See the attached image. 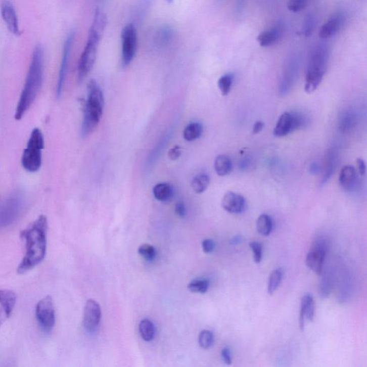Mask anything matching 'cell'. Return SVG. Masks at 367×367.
<instances>
[{
    "mask_svg": "<svg viewBox=\"0 0 367 367\" xmlns=\"http://www.w3.org/2000/svg\"><path fill=\"white\" fill-rule=\"evenodd\" d=\"M48 228L47 217L42 214L20 233L25 243V253L17 269L18 274L28 272L44 260L47 252Z\"/></svg>",
    "mask_w": 367,
    "mask_h": 367,
    "instance_id": "1",
    "label": "cell"
},
{
    "mask_svg": "<svg viewBox=\"0 0 367 367\" xmlns=\"http://www.w3.org/2000/svg\"><path fill=\"white\" fill-rule=\"evenodd\" d=\"M44 71V53L40 45H37L32 53L30 68L25 80V85L22 88L20 99H19L15 118L20 120L27 110L30 109L39 94L42 80Z\"/></svg>",
    "mask_w": 367,
    "mask_h": 367,
    "instance_id": "2",
    "label": "cell"
},
{
    "mask_svg": "<svg viewBox=\"0 0 367 367\" xmlns=\"http://www.w3.org/2000/svg\"><path fill=\"white\" fill-rule=\"evenodd\" d=\"M107 16L101 10H97L94 15L92 25L89 31L88 37L78 64V78L82 81L92 70L97 59L99 43L104 35Z\"/></svg>",
    "mask_w": 367,
    "mask_h": 367,
    "instance_id": "3",
    "label": "cell"
},
{
    "mask_svg": "<svg viewBox=\"0 0 367 367\" xmlns=\"http://www.w3.org/2000/svg\"><path fill=\"white\" fill-rule=\"evenodd\" d=\"M104 107V94L95 80L87 84V98L83 105L81 135L85 138L94 131L100 122Z\"/></svg>",
    "mask_w": 367,
    "mask_h": 367,
    "instance_id": "4",
    "label": "cell"
},
{
    "mask_svg": "<svg viewBox=\"0 0 367 367\" xmlns=\"http://www.w3.org/2000/svg\"><path fill=\"white\" fill-rule=\"evenodd\" d=\"M329 59V51L326 44L315 46L310 55L305 83V90L311 94L322 83L327 71Z\"/></svg>",
    "mask_w": 367,
    "mask_h": 367,
    "instance_id": "5",
    "label": "cell"
},
{
    "mask_svg": "<svg viewBox=\"0 0 367 367\" xmlns=\"http://www.w3.org/2000/svg\"><path fill=\"white\" fill-rule=\"evenodd\" d=\"M44 147L42 131L38 128H34L22 156V165L25 170L32 173L39 170L42 165V151Z\"/></svg>",
    "mask_w": 367,
    "mask_h": 367,
    "instance_id": "6",
    "label": "cell"
},
{
    "mask_svg": "<svg viewBox=\"0 0 367 367\" xmlns=\"http://www.w3.org/2000/svg\"><path fill=\"white\" fill-rule=\"evenodd\" d=\"M25 199L21 193L13 194L0 205V229L13 224L21 215Z\"/></svg>",
    "mask_w": 367,
    "mask_h": 367,
    "instance_id": "7",
    "label": "cell"
},
{
    "mask_svg": "<svg viewBox=\"0 0 367 367\" xmlns=\"http://www.w3.org/2000/svg\"><path fill=\"white\" fill-rule=\"evenodd\" d=\"M35 316L39 327L44 333L53 330L56 324V312L51 296H46L39 300L35 307Z\"/></svg>",
    "mask_w": 367,
    "mask_h": 367,
    "instance_id": "8",
    "label": "cell"
},
{
    "mask_svg": "<svg viewBox=\"0 0 367 367\" xmlns=\"http://www.w3.org/2000/svg\"><path fill=\"white\" fill-rule=\"evenodd\" d=\"M121 46V63L123 67H126L133 61L136 52L137 32L131 24H128L123 28Z\"/></svg>",
    "mask_w": 367,
    "mask_h": 367,
    "instance_id": "9",
    "label": "cell"
},
{
    "mask_svg": "<svg viewBox=\"0 0 367 367\" xmlns=\"http://www.w3.org/2000/svg\"><path fill=\"white\" fill-rule=\"evenodd\" d=\"M328 247V241L323 237H320L313 242L311 249L307 255L306 259L307 266L318 275L322 274L324 258Z\"/></svg>",
    "mask_w": 367,
    "mask_h": 367,
    "instance_id": "10",
    "label": "cell"
},
{
    "mask_svg": "<svg viewBox=\"0 0 367 367\" xmlns=\"http://www.w3.org/2000/svg\"><path fill=\"white\" fill-rule=\"evenodd\" d=\"M303 117L298 114L286 112L279 118L274 128L273 134L276 137H283L298 129L303 124Z\"/></svg>",
    "mask_w": 367,
    "mask_h": 367,
    "instance_id": "11",
    "label": "cell"
},
{
    "mask_svg": "<svg viewBox=\"0 0 367 367\" xmlns=\"http://www.w3.org/2000/svg\"><path fill=\"white\" fill-rule=\"evenodd\" d=\"M75 32H70L68 37H67L66 42H65L64 46H63V57H62V61L61 64V68H60L59 77L57 83V87H56V96L58 98L61 97L62 93H63V87H64L65 80H66V76L67 73V68H68V59H69L70 51H71L72 46H73V42H74Z\"/></svg>",
    "mask_w": 367,
    "mask_h": 367,
    "instance_id": "12",
    "label": "cell"
},
{
    "mask_svg": "<svg viewBox=\"0 0 367 367\" xmlns=\"http://www.w3.org/2000/svg\"><path fill=\"white\" fill-rule=\"evenodd\" d=\"M101 309L100 305L94 300H88L84 308L83 324L87 332H92L100 323Z\"/></svg>",
    "mask_w": 367,
    "mask_h": 367,
    "instance_id": "13",
    "label": "cell"
},
{
    "mask_svg": "<svg viewBox=\"0 0 367 367\" xmlns=\"http://www.w3.org/2000/svg\"><path fill=\"white\" fill-rule=\"evenodd\" d=\"M17 301L16 293L8 289H0V327L13 313Z\"/></svg>",
    "mask_w": 367,
    "mask_h": 367,
    "instance_id": "14",
    "label": "cell"
},
{
    "mask_svg": "<svg viewBox=\"0 0 367 367\" xmlns=\"http://www.w3.org/2000/svg\"><path fill=\"white\" fill-rule=\"evenodd\" d=\"M1 15L10 32L15 36L21 35L16 10L9 0H4L2 3Z\"/></svg>",
    "mask_w": 367,
    "mask_h": 367,
    "instance_id": "15",
    "label": "cell"
},
{
    "mask_svg": "<svg viewBox=\"0 0 367 367\" xmlns=\"http://www.w3.org/2000/svg\"><path fill=\"white\" fill-rule=\"evenodd\" d=\"M246 202L244 197L239 194L228 192L223 197L222 207L224 210L232 214H239L244 211Z\"/></svg>",
    "mask_w": 367,
    "mask_h": 367,
    "instance_id": "16",
    "label": "cell"
},
{
    "mask_svg": "<svg viewBox=\"0 0 367 367\" xmlns=\"http://www.w3.org/2000/svg\"><path fill=\"white\" fill-rule=\"evenodd\" d=\"M344 23V18L341 14L333 15L319 30V37L322 39L331 38L339 32Z\"/></svg>",
    "mask_w": 367,
    "mask_h": 367,
    "instance_id": "17",
    "label": "cell"
},
{
    "mask_svg": "<svg viewBox=\"0 0 367 367\" xmlns=\"http://www.w3.org/2000/svg\"><path fill=\"white\" fill-rule=\"evenodd\" d=\"M315 306L313 296L306 294L301 299V313H300L299 324L301 331L304 330L306 320L312 322L314 318Z\"/></svg>",
    "mask_w": 367,
    "mask_h": 367,
    "instance_id": "18",
    "label": "cell"
},
{
    "mask_svg": "<svg viewBox=\"0 0 367 367\" xmlns=\"http://www.w3.org/2000/svg\"><path fill=\"white\" fill-rule=\"evenodd\" d=\"M281 35L282 29L280 26H276L262 32L257 37V41L261 47H269L275 44L281 38Z\"/></svg>",
    "mask_w": 367,
    "mask_h": 367,
    "instance_id": "19",
    "label": "cell"
},
{
    "mask_svg": "<svg viewBox=\"0 0 367 367\" xmlns=\"http://www.w3.org/2000/svg\"><path fill=\"white\" fill-rule=\"evenodd\" d=\"M356 171L354 166L346 165L341 169L339 182L346 190H351L356 183Z\"/></svg>",
    "mask_w": 367,
    "mask_h": 367,
    "instance_id": "20",
    "label": "cell"
},
{
    "mask_svg": "<svg viewBox=\"0 0 367 367\" xmlns=\"http://www.w3.org/2000/svg\"><path fill=\"white\" fill-rule=\"evenodd\" d=\"M153 195L158 201L166 202L170 201L174 195V189L168 183H159L153 188Z\"/></svg>",
    "mask_w": 367,
    "mask_h": 367,
    "instance_id": "21",
    "label": "cell"
},
{
    "mask_svg": "<svg viewBox=\"0 0 367 367\" xmlns=\"http://www.w3.org/2000/svg\"><path fill=\"white\" fill-rule=\"evenodd\" d=\"M214 167L217 175L220 176H226L233 170L232 161L228 156L220 154L214 159Z\"/></svg>",
    "mask_w": 367,
    "mask_h": 367,
    "instance_id": "22",
    "label": "cell"
},
{
    "mask_svg": "<svg viewBox=\"0 0 367 367\" xmlns=\"http://www.w3.org/2000/svg\"><path fill=\"white\" fill-rule=\"evenodd\" d=\"M202 133H203V126L201 123L192 122L185 127L183 131V136L187 142H191L200 139Z\"/></svg>",
    "mask_w": 367,
    "mask_h": 367,
    "instance_id": "23",
    "label": "cell"
},
{
    "mask_svg": "<svg viewBox=\"0 0 367 367\" xmlns=\"http://www.w3.org/2000/svg\"><path fill=\"white\" fill-rule=\"evenodd\" d=\"M210 183V176L205 173H200L192 180V188L195 193L202 194L208 188Z\"/></svg>",
    "mask_w": 367,
    "mask_h": 367,
    "instance_id": "24",
    "label": "cell"
},
{
    "mask_svg": "<svg viewBox=\"0 0 367 367\" xmlns=\"http://www.w3.org/2000/svg\"><path fill=\"white\" fill-rule=\"evenodd\" d=\"M257 230L258 233L263 236H268L272 231V219L270 216L266 214H262L259 216L257 219Z\"/></svg>",
    "mask_w": 367,
    "mask_h": 367,
    "instance_id": "25",
    "label": "cell"
},
{
    "mask_svg": "<svg viewBox=\"0 0 367 367\" xmlns=\"http://www.w3.org/2000/svg\"><path fill=\"white\" fill-rule=\"evenodd\" d=\"M140 332L141 337L144 340L151 341L155 337V327L149 319H143L140 324Z\"/></svg>",
    "mask_w": 367,
    "mask_h": 367,
    "instance_id": "26",
    "label": "cell"
},
{
    "mask_svg": "<svg viewBox=\"0 0 367 367\" xmlns=\"http://www.w3.org/2000/svg\"><path fill=\"white\" fill-rule=\"evenodd\" d=\"M284 270L282 268L276 269L271 272L267 284V293L270 295L273 294L280 286L284 277Z\"/></svg>",
    "mask_w": 367,
    "mask_h": 367,
    "instance_id": "27",
    "label": "cell"
},
{
    "mask_svg": "<svg viewBox=\"0 0 367 367\" xmlns=\"http://www.w3.org/2000/svg\"><path fill=\"white\" fill-rule=\"evenodd\" d=\"M336 166V158L335 154L332 151H329L327 152V156L325 158V174H324L323 182H327L333 173H334V168Z\"/></svg>",
    "mask_w": 367,
    "mask_h": 367,
    "instance_id": "28",
    "label": "cell"
},
{
    "mask_svg": "<svg viewBox=\"0 0 367 367\" xmlns=\"http://www.w3.org/2000/svg\"><path fill=\"white\" fill-rule=\"evenodd\" d=\"M209 286H210V282L206 279H197L191 281L188 284V289L191 292L205 293L208 291Z\"/></svg>",
    "mask_w": 367,
    "mask_h": 367,
    "instance_id": "29",
    "label": "cell"
},
{
    "mask_svg": "<svg viewBox=\"0 0 367 367\" xmlns=\"http://www.w3.org/2000/svg\"><path fill=\"white\" fill-rule=\"evenodd\" d=\"M233 76L232 74H225L220 77L217 82L219 90L222 96H227L232 88Z\"/></svg>",
    "mask_w": 367,
    "mask_h": 367,
    "instance_id": "30",
    "label": "cell"
},
{
    "mask_svg": "<svg viewBox=\"0 0 367 367\" xmlns=\"http://www.w3.org/2000/svg\"><path fill=\"white\" fill-rule=\"evenodd\" d=\"M199 344L203 349H207L211 347L214 342L213 333L209 330L202 331L199 336Z\"/></svg>",
    "mask_w": 367,
    "mask_h": 367,
    "instance_id": "31",
    "label": "cell"
},
{
    "mask_svg": "<svg viewBox=\"0 0 367 367\" xmlns=\"http://www.w3.org/2000/svg\"><path fill=\"white\" fill-rule=\"evenodd\" d=\"M139 254L142 255L145 260L148 261H152L155 258L157 255V251L153 246L149 244H143L141 245L138 250Z\"/></svg>",
    "mask_w": 367,
    "mask_h": 367,
    "instance_id": "32",
    "label": "cell"
},
{
    "mask_svg": "<svg viewBox=\"0 0 367 367\" xmlns=\"http://www.w3.org/2000/svg\"><path fill=\"white\" fill-rule=\"evenodd\" d=\"M315 22V18L311 14L307 15L305 18L304 22H303V28H302V33L306 37H309L313 33L314 30Z\"/></svg>",
    "mask_w": 367,
    "mask_h": 367,
    "instance_id": "33",
    "label": "cell"
},
{
    "mask_svg": "<svg viewBox=\"0 0 367 367\" xmlns=\"http://www.w3.org/2000/svg\"><path fill=\"white\" fill-rule=\"evenodd\" d=\"M308 2V0H289L288 9L292 13H299L306 8Z\"/></svg>",
    "mask_w": 367,
    "mask_h": 367,
    "instance_id": "34",
    "label": "cell"
},
{
    "mask_svg": "<svg viewBox=\"0 0 367 367\" xmlns=\"http://www.w3.org/2000/svg\"><path fill=\"white\" fill-rule=\"evenodd\" d=\"M250 248L253 253V258L257 264L260 263L262 260V246L261 243L258 242H251L250 243Z\"/></svg>",
    "mask_w": 367,
    "mask_h": 367,
    "instance_id": "35",
    "label": "cell"
},
{
    "mask_svg": "<svg viewBox=\"0 0 367 367\" xmlns=\"http://www.w3.org/2000/svg\"><path fill=\"white\" fill-rule=\"evenodd\" d=\"M202 249L205 253H210L213 252L214 248H215V243L213 240L212 239H206L202 241Z\"/></svg>",
    "mask_w": 367,
    "mask_h": 367,
    "instance_id": "36",
    "label": "cell"
},
{
    "mask_svg": "<svg viewBox=\"0 0 367 367\" xmlns=\"http://www.w3.org/2000/svg\"><path fill=\"white\" fill-rule=\"evenodd\" d=\"M181 154V147L180 146L176 145L169 151L168 157L171 160L175 161L179 159Z\"/></svg>",
    "mask_w": 367,
    "mask_h": 367,
    "instance_id": "37",
    "label": "cell"
},
{
    "mask_svg": "<svg viewBox=\"0 0 367 367\" xmlns=\"http://www.w3.org/2000/svg\"><path fill=\"white\" fill-rule=\"evenodd\" d=\"M175 213L176 215L179 216V217H185L187 214L186 207H185V203L183 202L179 201L177 202L175 205Z\"/></svg>",
    "mask_w": 367,
    "mask_h": 367,
    "instance_id": "38",
    "label": "cell"
},
{
    "mask_svg": "<svg viewBox=\"0 0 367 367\" xmlns=\"http://www.w3.org/2000/svg\"><path fill=\"white\" fill-rule=\"evenodd\" d=\"M222 358L223 361L227 365H231L232 363V356H231V349L228 347H224L222 350Z\"/></svg>",
    "mask_w": 367,
    "mask_h": 367,
    "instance_id": "39",
    "label": "cell"
},
{
    "mask_svg": "<svg viewBox=\"0 0 367 367\" xmlns=\"http://www.w3.org/2000/svg\"><path fill=\"white\" fill-rule=\"evenodd\" d=\"M353 123H354V118L348 115L346 117L343 118L341 126H342L343 129H344V128H345V130L349 129L352 126Z\"/></svg>",
    "mask_w": 367,
    "mask_h": 367,
    "instance_id": "40",
    "label": "cell"
},
{
    "mask_svg": "<svg viewBox=\"0 0 367 367\" xmlns=\"http://www.w3.org/2000/svg\"><path fill=\"white\" fill-rule=\"evenodd\" d=\"M356 163H357L358 169V171H359L360 174L363 176V175L366 174V166L364 161L362 159H357Z\"/></svg>",
    "mask_w": 367,
    "mask_h": 367,
    "instance_id": "41",
    "label": "cell"
},
{
    "mask_svg": "<svg viewBox=\"0 0 367 367\" xmlns=\"http://www.w3.org/2000/svg\"><path fill=\"white\" fill-rule=\"evenodd\" d=\"M263 127L264 123L262 122V121H259L255 122L253 128V133L254 134H257V133H260L263 129Z\"/></svg>",
    "mask_w": 367,
    "mask_h": 367,
    "instance_id": "42",
    "label": "cell"
},
{
    "mask_svg": "<svg viewBox=\"0 0 367 367\" xmlns=\"http://www.w3.org/2000/svg\"><path fill=\"white\" fill-rule=\"evenodd\" d=\"M242 242V237L241 236H236L233 238L231 241V245H238L240 244Z\"/></svg>",
    "mask_w": 367,
    "mask_h": 367,
    "instance_id": "43",
    "label": "cell"
},
{
    "mask_svg": "<svg viewBox=\"0 0 367 367\" xmlns=\"http://www.w3.org/2000/svg\"><path fill=\"white\" fill-rule=\"evenodd\" d=\"M310 171H313V173H317V171H320V167L316 163H314V164H312Z\"/></svg>",
    "mask_w": 367,
    "mask_h": 367,
    "instance_id": "44",
    "label": "cell"
},
{
    "mask_svg": "<svg viewBox=\"0 0 367 367\" xmlns=\"http://www.w3.org/2000/svg\"><path fill=\"white\" fill-rule=\"evenodd\" d=\"M166 1H167L168 3H172V2L174 1V0H166Z\"/></svg>",
    "mask_w": 367,
    "mask_h": 367,
    "instance_id": "45",
    "label": "cell"
}]
</instances>
